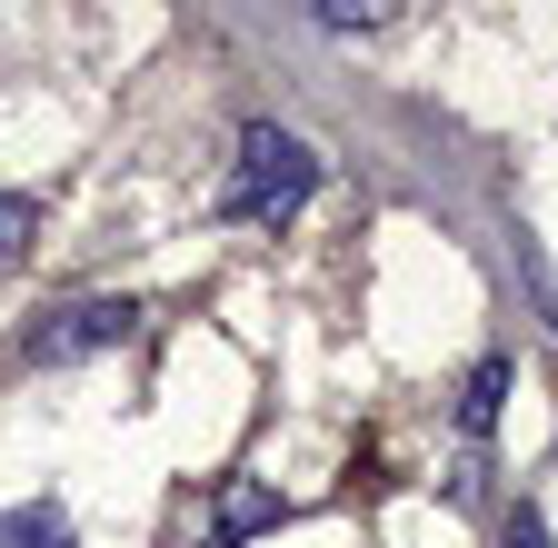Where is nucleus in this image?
<instances>
[{
  "mask_svg": "<svg viewBox=\"0 0 558 548\" xmlns=\"http://www.w3.org/2000/svg\"><path fill=\"white\" fill-rule=\"evenodd\" d=\"M31 230H40V199H21V190H0V269H11V259L31 249Z\"/></svg>",
  "mask_w": 558,
  "mask_h": 548,
  "instance_id": "nucleus-6",
  "label": "nucleus"
},
{
  "mask_svg": "<svg viewBox=\"0 0 558 548\" xmlns=\"http://www.w3.org/2000/svg\"><path fill=\"white\" fill-rule=\"evenodd\" d=\"M499 548H558V538H548V519H538V499H519V509H509V538H499Z\"/></svg>",
  "mask_w": 558,
  "mask_h": 548,
  "instance_id": "nucleus-7",
  "label": "nucleus"
},
{
  "mask_svg": "<svg viewBox=\"0 0 558 548\" xmlns=\"http://www.w3.org/2000/svg\"><path fill=\"white\" fill-rule=\"evenodd\" d=\"M81 528H70L60 499H21V509H0V548H70Z\"/></svg>",
  "mask_w": 558,
  "mask_h": 548,
  "instance_id": "nucleus-5",
  "label": "nucleus"
},
{
  "mask_svg": "<svg viewBox=\"0 0 558 548\" xmlns=\"http://www.w3.org/2000/svg\"><path fill=\"white\" fill-rule=\"evenodd\" d=\"M509 379H519V369H509L499 350H488V360L469 369V389H459V429H469V439H488V429H499V409H509Z\"/></svg>",
  "mask_w": 558,
  "mask_h": 548,
  "instance_id": "nucleus-4",
  "label": "nucleus"
},
{
  "mask_svg": "<svg viewBox=\"0 0 558 548\" xmlns=\"http://www.w3.org/2000/svg\"><path fill=\"white\" fill-rule=\"evenodd\" d=\"M310 190H319V150L300 141V130H279V120H250V130H240V170H230V190H220V210H230V220H290Z\"/></svg>",
  "mask_w": 558,
  "mask_h": 548,
  "instance_id": "nucleus-1",
  "label": "nucleus"
},
{
  "mask_svg": "<svg viewBox=\"0 0 558 548\" xmlns=\"http://www.w3.org/2000/svg\"><path fill=\"white\" fill-rule=\"evenodd\" d=\"M130 329H140V309H130V300H70V309L31 319V369H81V360L120 350Z\"/></svg>",
  "mask_w": 558,
  "mask_h": 548,
  "instance_id": "nucleus-2",
  "label": "nucleus"
},
{
  "mask_svg": "<svg viewBox=\"0 0 558 548\" xmlns=\"http://www.w3.org/2000/svg\"><path fill=\"white\" fill-rule=\"evenodd\" d=\"M279 519H290V499H279L269 478H230V489L209 499V548H240V538H259Z\"/></svg>",
  "mask_w": 558,
  "mask_h": 548,
  "instance_id": "nucleus-3",
  "label": "nucleus"
}]
</instances>
